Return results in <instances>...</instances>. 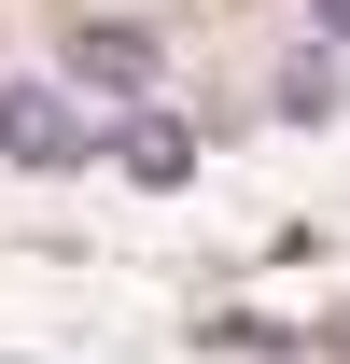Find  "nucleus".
<instances>
[{"mask_svg":"<svg viewBox=\"0 0 350 364\" xmlns=\"http://www.w3.org/2000/svg\"><path fill=\"white\" fill-rule=\"evenodd\" d=\"M308 14H322V43H350V0H308Z\"/></svg>","mask_w":350,"mask_h":364,"instance_id":"20e7f679","label":"nucleus"},{"mask_svg":"<svg viewBox=\"0 0 350 364\" xmlns=\"http://www.w3.org/2000/svg\"><path fill=\"white\" fill-rule=\"evenodd\" d=\"M0 154H14V168H85L98 140H85V112L56 85H0Z\"/></svg>","mask_w":350,"mask_h":364,"instance_id":"f257e3e1","label":"nucleus"},{"mask_svg":"<svg viewBox=\"0 0 350 364\" xmlns=\"http://www.w3.org/2000/svg\"><path fill=\"white\" fill-rule=\"evenodd\" d=\"M70 70H85V85H127V98H154V43H140V28H70Z\"/></svg>","mask_w":350,"mask_h":364,"instance_id":"f03ea898","label":"nucleus"},{"mask_svg":"<svg viewBox=\"0 0 350 364\" xmlns=\"http://www.w3.org/2000/svg\"><path fill=\"white\" fill-rule=\"evenodd\" d=\"M112 154H127L140 182H182V168H196V140H182L169 112H127V140H112Z\"/></svg>","mask_w":350,"mask_h":364,"instance_id":"7ed1b4c3","label":"nucleus"}]
</instances>
